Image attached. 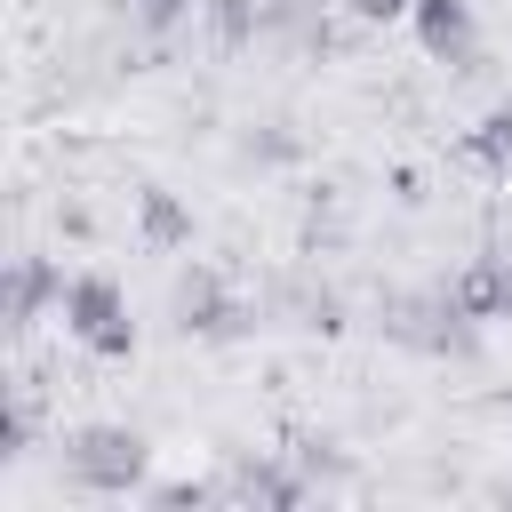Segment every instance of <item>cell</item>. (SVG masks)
Returning <instances> with one entry per match:
<instances>
[{
	"mask_svg": "<svg viewBox=\"0 0 512 512\" xmlns=\"http://www.w3.org/2000/svg\"><path fill=\"white\" fill-rule=\"evenodd\" d=\"M136 216H144V240H152V248H176V240H192V216H184L168 192H144V208H136Z\"/></svg>",
	"mask_w": 512,
	"mask_h": 512,
	"instance_id": "obj_6",
	"label": "cell"
},
{
	"mask_svg": "<svg viewBox=\"0 0 512 512\" xmlns=\"http://www.w3.org/2000/svg\"><path fill=\"white\" fill-rule=\"evenodd\" d=\"M408 16H416V40H424L432 56L472 64V8H464V0H416Z\"/></svg>",
	"mask_w": 512,
	"mask_h": 512,
	"instance_id": "obj_3",
	"label": "cell"
},
{
	"mask_svg": "<svg viewBox=\"0 0 512 512\" xmlns=\"http://www.w3.org/2000/svg\"><path fill=\"white\" fill-rule=\"evenodd\" d=\"M464 152H472L488 176H512V104H496V112H488V120L464 136Z\"/></svg>",
	"mask_w": 512,
	"mask_h": 512,
	"instance_id": "obj_5",
	"label": "cell"
},
{
	"mask_svg": "<svg viewBox=\"0 0 512 512\" xmlns=\"http://www.w3.org/2000/svg\"><path fill=\"white\" fill-rule=\"evenodd\" d=\"M352 8H360V16H368V24H400V16H408V8H416V0H352Z\"/></svg>",
	"mask_w": 512,
	"mask_h": 512,
	"instance_id": "obj_7",
	"label": "cell"
},
{
	"mask_svg": "<svg viewBox=\"0 0 512 512\" xmlns=\"http://www.w3.org/2000/svg\"><path fill=\"white\" fill-rule=\"evenodd\" d=\"M56 320H64V336H72V344H88L96 360H128V352H136L128 296H120V280H104V272H72V280H64Z\"/></svg>",
	"mask_w": 512,
	"mask_h": 512,
	"instance_id": "obj_1",
	"label": "cell"
},
{
	"mask_svg": "<svg viewBox=\"0 0 512 512\" xmlns=\"http://www.w3.org/2000/svg\"><path fill=\"white\" fill-rule=\"evenodd\" d=\"M64 472L80 488H96V496H128L136 472H144V440L120 432V424H88V432L64 440Z\"/></svg>",
	"mask_w": 512,
	"mask_h": 512,
	"instance_id": "obj_2",
	"label": "cell"
},
{
	"mask_svg": "<svg viewBox=\"0 0 512 512\" xmlns=\"http://www.w3.org/2000/svg\"><path fill=\"white\" fill-rule=\"evenodd\" d=\"M48 304H64V272L40 264V256H16V272H8V328H32Z\"/></svg>",
	"mask_w": 512,
	"mask_h": 512,
	"instance_id": "obj_4",
	"label": "cell"
}]
</instances>
